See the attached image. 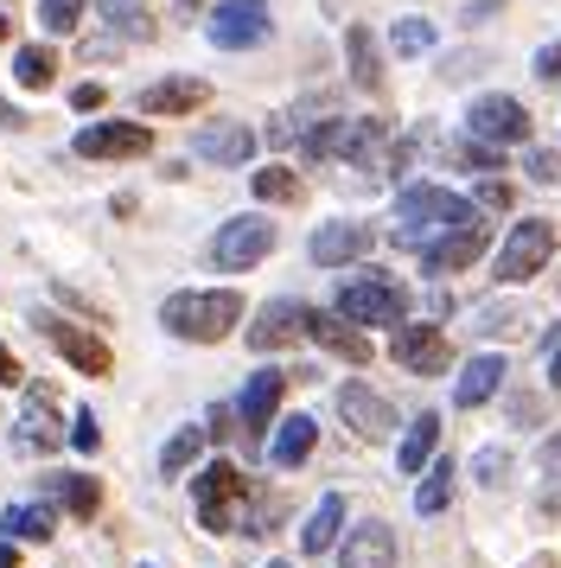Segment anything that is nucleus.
<instances>
[{
  "label": "nucleus",
  "instance_id": "ea45409f",
  "mask_svg": "<svg viewBox=\"0 0 561 568\" xmlns=\"http://www.w3.org/2000/svg\"><path fill=\"white\" fill-rule=\"evenodd\" d=\"M71 447H76V454H96V447H102V428H96V415H90V409L71 415Z\"/></svg>",
  "mask_w": 561,
  "mask_h": 568
},
{
  "label": "nucleus",
  "instance_id": "1a4fd4ad",
  "mask_svg": "<svg viewBox=\"0 0 561 568\" xmlns=\"http://www.w3.org/2000/svg\"><path fill=\"white\" fill-rule=\"evenodd\" d=\"M204 32H211L217 52H255L275 32V20H268V0H217V13L204 20Z\"/></svg>",
  "mask_w": 561,
  "mask_h": 568
},
{
  "label": "nucleus",
  "instance_id": "c85d7f7f",
  "mask_svg": "<svg viewBox=\"0 0 561 568\" xmlns=\"http://www.w3.org/2000/svg\"><path fill=\"white\" fill-rule=\"evenodd\" d=\"M249 192L262 199V205H300V173H287V166H262V173H249Z\"/></svg>",
  "mask_w": 561,
  "mask_h": 568
},
{
  "label": "nucleus",
  "instance_id": "6e6552de",
  "mask_svg": "<svg viewBox=\"0 0 561 568\" xmlns=\"http://www.w3.org/2000/svg\"><path fill=\"white\" fill-rule=\"evenodd\" d=\"M32 326H39V338H45V345L71 364V371H83V377H102V371L115 364V358H109V345H102L90 326L64 320V313H32Z\"/></svg>",
  "mask_w": 561,
  "mask_h": 568
},
{
  "label": "nucleus",
  "instance_id": "20e7f679",
  "mask_svg": "<svg viewBox=\"0 0 561 568\" xmlns=\"http://www.w3.org/2000/svg\"><path fill=\"white\" fill-rule=\"evenodd\" d=\"M192 498H198V524L204 530H211V537H230L236 517H243V505H249V479H243L230 460H211V466H198Z\"/></svg>",
  "mask_w": 561,
  "mask_h": 568
},
{
  "label": "nucleus",
  "instance_id": "4be33fe9",
  "mask_svg": "<svg viewBox=\"0 0 561 568\" xmlns=\"http://www.w3.org/2000/svg\"><path fill=\"white\" fill-rule=\"evenodd\" d=\"M498 384H504V358H498V352H479V358L459 371L453 403H459V409H484V403L498 396Z\"/></svg>",
  "mask_w": 561,
  "mask_h": 568
},
{
  "label": "nucleus",
  "instance_id": "37998d69",
  "mask_svg": "<svg viewBox=\"0 0 561 568\" xmlns=\"http://www.w3.org/2000/svg\"><path fill=\"white\" fill-rule=\"evenodd\" d=\"M479 205L504 211V205H510V185H504V180H484V185H479Z\"/></svg>",
  "mask_w": 561,
  "mask_h": 568
},
{
  "label": "nucleus",
  "instance_id": "9b49d317",
  "mask_svg": "<svg viewBox=\"0 0 561 568\" xmlns=\"http://www.w3.org/2000/svg\"><path fill=\"white\" fill-rule=\"evenodd\" d=\"M491 250V224H459V231H447V236H434L428 250H421V268L428 275H459V268H472V262Z\"/></svg>",
  "mask_w": 561,
  "mask_h": 568
},
{
  "label": "nucleus",
  "instance_id": "58836bf2",
  "mask_svg": "<svg viewBox=\"0 0 561 568\" xmlns=\"http://www.w3.org/2000/svg\"><path fill=\"white\" fill-rule=\"evenodd\" d=\"M504 473H510V454H504V447H484L479 460H472V479H479V486H504Z\"/></svg>",
  "mask_w": 561,
  "mask_h": 568
},
{
  "label": "nucleus",
  "instance_id": "412c9836",
  "mask_svg": "<svg viewBox=\"0 0 561 568\" xmlns=\"http://www.w3.org/2000/svg\"><path fill=\"white\" fill-rule=\"evenodd\" d=\"M192 148H198L204 160H217V166H243V160L255 154V129H243V122H204Z\"/></svg>",
  "mask_w": 561,
  "mask_h": 568
},
{
  "label": "nucleus",
  "instance_id": "f3484780",
  "mask_svg": "<svg viewBox=\"0 0 561 568\" xmlns=\"http://www.w3.org/2000/svg\"><path fill=\"white\" fill-rule=\"evenodd\" d=\"M280 396H287V371H255L249 389H243V403H236V422H243V435L262 440V428L275 422Z\"/></svg>",
  "mask_w": 561,
  "mask_h": 568
},
{
  "label": "nucleus",
  "instance_id": "4468645a",
  "mask_svg": "<svg viewBox=\"0 0 561 568\" xmlns=\"http://www.w3.org/2000/svg\"><path fill=\"white\" fill-rule=\"evenodd\" d=\"M338 415H345V428H351L357 440L396 435V409H389L370 384H345V389H338Z\"/></svg>",
  "mask_w": 561,
  "mask_h": 568
},
{
  "label": "nucleus",
  "instance_id": "5701e85b",
  "mask_svg": "<svg viewBox=\"0 0 561 568\" xmlns=\"http://www.w3.org/2000/svg\"><path fill=\"white\" fill-rule=\"evenodd\" d=\"M313 440H319V422H313V415H287L275 428V440H268V460H275L280 473H294V466L313 454Z\"/></svg>",
  "mask_w": 561,
  "mask_h": 568
},
{
  "label": "nucleus",
  "instance_id": "2f4dec72",
  "mask_svg": "<svg viewBox=\"0 0 561 568\" xmlns=\"http://www.w3.org/2000/svg\"><path fill=\"white\" fill-rule=\"evenodd\" d=\"M51 71H58V58H51L45 45H26V52H13V78H20L26 90H45Z\"/></svg>",
  "mask_w": 561,
  "mask_h": 568
},
{
  "label": "nucleus",
  "instance_id": "bb28decb",
  "mask_svg": "<svg viewBox=\"0 0 561 568\" xmlns=\"http://www.w3.org/2000/svg\"><path fill=\"white\" fill-rule=\"evenodd\" d=\"M345 52H351V83L357 90H382V64H377V39H370V27L345 32Z\"/></svg>",
  "mask_w": 561,
  "mask_h": 568
},
{
  "label": "nucleus",
  "instance_id": "c9c22d12",
  "mask_svg": "<svg viewBox=\"0 0 561 568\" xmlns=\"http://www.w3.org/2000/svg\"><path fill=\"white\" fill-rule=\"evenodd\" d=\"M453 160H459V166H472V173H498V166H504V154H498V148H484V141H472V134L453 141Z\"/></svg>",
  "mask_w": 561,
  "mask_h": 568
},
{
  "label": "nucleus",
  "instance_id": "393cba45",
  "mask_svg": "<svg viewBox=\"0 0 561 568\" xmlns=\"http://www.w3.org/2000/svg\"><path fill=\"white\" fill-rule=\"evenodd\" d=\"M434 447H440V415H415V422H408V435H402V447H396V466L415 479V473H428Z\"/></svg>",
  "mask_w": 561,
  "mask_h": 568
},
{
  "label": "nucleus",
  "instance_id": "4c0bfd02",
  "mask_svg": "<svg viewBox=\"0 0 561 568\" xmlns=\"http://www.w3.org/2000/svg\"><path fill=\"white\" fill-rule=\"evenodd\" d=\"M523 173H530L536 185H555L561 180V154L555 148H530V154H523Z\"/></svg>",
  "mask_w": 561,
  "mask_h": 568
},
{
  "label": "nucleus",
  "instance_id": "473e14b6",
  "mask_svg": "<svg viewBox=\"0 0 561 568\" xmlns=\"http://www.w3.org/2000/svg\"><path fill=\"white\" fill-rule=\"evenodd\" d=\"M345 141H351V122H319V129H306V154L313 160H338L345 154Z\"/></svg>",
  "mask_w": 561,
  "mask_h": 568
},
{
  "label": "nucleus",
  "instance_id": "3c124183",
  "mask_svg": "<svg viewBox=\"0 0 561 568\" xmlns=\"http://www.w3.org/2000/svg\"><path fill=\"white\" fill-rule=\"evenodd\" d=\"M141 568H153V562H141Z\"/></svg>",
  "mask_w": 561,
  "mask_h": 568
},
{
  "label": "nucleus",
  "instance_id": "c03bdc74",
  "mask_svg": "<svg viewBox=\"0 0 561 568\" xmlns=\"http://www.w3.org/2000/svg\"><path fill=\"white\" fill-rule=\"evenodd\" d=\"M0 384H20V364H13V352L0 345Z\"/></svg>",
  "mask_w": 561,
  "mask_h": 568
},
{
  "label": "nucleus",
  "instance_id": "e433bc0d",
  "mask_svg": "<svg viewBox=\"0 0 561 568\" xmlns=\"http://www.w3.org/2000/svg\"><path fill=\"white\" fill-rule=\"evenodd\" d=\"M83 20V0H39V27L45 32H71Z\"/></svg>",
  "mask_w": 561,
  "mask_h": 568
},
{
  "label": "nucleus",
  "instance_id": "de8ad7c7",
  "mask_svg": "<svg viewBox=\"0 0 561 568\" xmlns=\"http://www.w3.org/2000/svg\"><path fill=\"white\" fill-rule=\"evenodd\" d=\"M523 568H555V556H530V562H523Z\"/></svg>",
  "mask_w": 561,
  "mask_h": 568
},
{
  "label": "nucleus",
  "instance_id": "9d476101",
  "mask_svg": "<svg viewBox=\"0 0 561 568\" xmlns=\"http://www.w3.org/2000/svg\"><path fill=\"white\" fill-rule=\"evenodd\" d=\"M13 447L20 454H51L64 447V409H58V389L51 384H26V409L13 422Z\"/></svg>",
  "mask_w": 561,
  "mask_h": 568
},
{
  "label": "nucleus",
  "instance_id": "a19ab883",
  "mask_svg": "<svg viewBox=\"0 0 561 568\" xmlns=\"http://www.w3.org/2000/svg\"><path fill=\"white\" fill-rule=\"evenodd\" d=\"M536 78H542V83H561V39L536 52Z\"/></svg>",
  "mask_w": 561,
  "mask_h": 568
},
{
  "label": "nucleus",
  "instance_id": "a18cd8bd",
  "mask_svg": "<svg viewBox=\"0 0 561 568\" xmlns=\"http://www.w3.org/2000/svg\"><path fill=\"white\" fill-rule=\"evenodd\" d=\"M0 568H20V549L13 542H0Z\"/></svg>",
  "mask_w": 561,
  "mask_h": 568
},
{
  "label": "nucleus",
  "instance_id": "b1692460",
  "mask_svg": "<svg viewBox=\"0 0 561 568\" xmlns=\"http://www.w3.org/2000/svg\"><path fill=\"white\" fill-rule=\"evenodd\" d=\"M338 530H345V498L326 491V498L306 511V524H300V549H306V556H326L332 542H338Z\"/></svg>",
  "mask_w": 561,
  "mask_h": 568
},
{
  "label": "nucleus",
  "instance_id": "f257e3e1",
  "mask_svg": "<svg viewBox=\"0 0 561 568\" xmlns=\"http://www.w3.org/2000/svg\"><path fill=\"white\" fill-rule=\"evenodd\" d=\"M484 211L472 199H459L447 185H408L402 199H396V243L402 250H428L434 236L459 231V224H479Z\"/></svg>",
  "mask_w": 561,
  "mask_h": 568
},
{
  "label": "nucleus",
  "instance_id": "8fccbe9b",
  "mask_svg": "<svg viewBox=\"0 0 561 568\" xmlns=\"http://www.w3.org/2000/svg\"><path fill=\"white\" fill-rule=\"evenodd\" d=\"M268 568H287V562H268Z\"/></svg>",
  "mask_w": 561,
  "mask_h": 568
},
{
  "label": "nucleus",
  "instance_id": "f03ea898",
  "mask_svg": "<svg viewBox=\"0 0 561 568\" xmlns=\"http://www.w3.org/2000/svg\"><path fill=\"white\" fill-rule=\"evenodd\" d=\"M243 320V294L236 287H204V294H166L160 307V326L185 345H217L230 338V326Z\"/></svg>",
  "mask_w": 561,
  "mask_h": 568
},
{
  "label": "nucleus",
  "instance_id": "0eeeda50",
  "mask_svg": "<svg viewBox=\"0 0 561 568\" xmlns=\"http://www.w3.org/2000/svg\"><path fill=\"white\" fill-rule=\"evenodd\" d=\"M466 134L472 141H484V148H530V109L517 103V97H479V103L466 109Z\"/></svg>",
  "mask_w": 561,
  "mask_h": 568
},
{
  "label": "nucleus",
  "instance_id": "aec40b11",
  "mask_svg": "<svg viewBox=\"0 0 561 568\" xmlns=\"http://www.w3.org/2000/svg\"><path fill=\"white\" fill-rule=\"evenodd\" d=\"M306 338H313V345H326L332 358H345V364H364V358H370V338L357 333V326H345L338 313L306 307Z\"/></svg>",
  "mask_w": 561,
  "mask_h": 568
},
{
  "label": "nucleus",
  "instance_id": "ddd939ff",
  "mask_svg": "<svg viewBox=\"0 0 561 568\" xmlns=\"http://www.w3.org/2000/svg\"><path fill=\"white\" fill-rule=\"evenodd\" d=\"M389 352H396V364L415 371V377H440L447 358H453V352H447V326H428V320L396 326V345H389Z\"/></svg>",
  "mask_w": 561,
  "mask_h": 568
},
{
  "label": "nucleus",
  "instance_id": "f8f14e48",
  "mask_svg": "<svg viewBox=\"0 0 561 568\" xmlns=\"http://www.w3.org/2000/svg\"><path fill=\"white\" fill-rule=\"evenodd\" d=\"M76 154L83 160H141V154H153V129H141V122H90V129L76 134Z\"/></svg>",
  "mask_w": 561,
  "mask_h": 568
},
{
  "label": "nucleus",
  "instance_id": "6ab92c4d",
  "mask_svg": "<svg viewBox=\"0 0 561 568\" xmlns=\"http://www.w3.org/2000/svg\"><path fill=\"white\" fill-rule=\"evenodd\" d=\"M211 103V83L204 78H166L141 90V115H198Z\"/></svg>",
  "mask_w": 561,
  "mask_h": 568
},
{
  "label": "nucleus",
  "instance_id": "2eb2a0df",
  "mask_svg": "<svg viewBox=\"0 0 561 568\" xmlns=\"http://www.w3.org/2000/svg\"><path fill=\"white\" fill-rule=\"evenodd\" d=\"M294 338H306V307L300 301H268V307L255 313V326H249V352H287Z\"/></svg>",
  "mask_w": 561,
  "mask_h": 568
},
{
  "label": "nucleus",
  "instance_id": "a211bd4d",
  "mask_svg": "<svg viewBox=\"0 0 561 568\" xmlns=\"http://www.w3.org/2000/svg\"><path fill=\"white\" fill-rule=\"evenodd\" d=\"M338 568H396V530L370 517V524H357L345 549H338Z\"/></svg>",
  "mask_w": 561,
  "mask_h": 568
},
{
  "label": "nucleus",
  "instance_id": "423d86ee",
  "mask_svg": "<svg viewBox=\"0 0 561 568\" xmlns=\"http://www.w3.org/2000/svg\"><path fill=\"white\" fill-rule=\"evenodd\" d=\"M268 250H275V224L255 217V211L217 224V236H211V262H217L224 275H243V268H255V262H268Z\"/></svg>",
  "mask_w": 561,
  "mask_h": 568
},
{
  "label": "nucleus",
  "instance_id": "09e8293b",
  "mask_svg": "<svg viewBox=\"0 0 561 568\" xmlns=\"http://www.w3.org/2000/svg\"><path fill=\"white\" fill-rule=\"evenodd\" d=\"M7 32H13V20H7V13H0V39H7Z\"/></svg>",
  "mask_w": 561,
  "mask_h": 568
},
{
  "label": "nucleus",
  "instance_id": "dca6fc26",
  "mask_svg": "<svg viewBox=\"0 0 561 568\" xmlns=\"http://www.w3.org/2000/svg\"><path fill=\"white\" fill-rule=\"evenodd\" d=\"M306 256L319 262V268H345V262L370 256V224H351V217L319 224V231H313V243H306Z\"/></svg>",
  "mask_w": 561,
  "mask_h": 568
},
{
  "label": "nucleus",
  "instance_id": "72a5a7b5",
  "mask_svg": "<svg viewBox=\"0 0 561 568\" xmlns=\"http://www.w3.org/2000/svg\"><path fill=\"white\" fill-rule=\"evenodd\" d=\"M198 447H204V428H178V435L166 440V454H160V466H166V479H173V473H185V466L198 460Z\"/></svg>",
  "mask_w": 561,
  "mask_h": 568
},
{
  "label": "nucleus",
  "instance_id": "49530a36",
  "mask_svg": "<svg viewBox=\"0 0 561 568\" xmlns=\"http://www.w3.org/2000/svg\"><path fill=\"white\" fill-rule=\"evenodd\" d=\"M549 384L561 389V345H555V358H549Z\"/></svg>",
  "mask_w": 561,
  "mask_h": 568
},
{
  "label": "nucleus",
  "instance_id": "7c9ffc66",
  "mask_svg": "<svg viewBox=\"0 0 561 568\" xmlns=\"http://www.w3.org/2000/svg\"><path fill=\"white\" fill-rule=\"evenodd\" d=\"M102 20H109V32L122 27L128 39H153V13H147V0H102Z\"/></svg>",
  "mask_w": 561,
  "mask_h": 568
},
{
  "label": "nucleus",
  "instance_id": "79ce46f5",
  "mask_svg": "<svg viewBox=\"0 0 561 568\" xmlns=\"http://www.w3.org/2000/svg\"><path fill=\"white\" fill-rule=\"evenodd\" d=\"M71 109L96 115V109H102V83H76V90H71Z\"/></svg>",
  "mask_w": 561,
  "mask_h": 568
},
{
  "label": "nucleus",
  "instance_id": "7ed1b4c3",
  "mask_svg": "<svg viewBox=\"0 0 561 568\" xmlns=\"http://www.w3.org/2000/svg\"><path fill=\"white\" fill-rule=\"evenodd\" d=\"M332 313L345 320V326H408V287L396 275H357V282L338 287V301Z\"/></svg>",
  "mask_w": 561,
  "mask_h": 568
},
{
  "label": "nucleus",
  "instance_id": "39448f33",
  "mask_svg": "<svg viewBox=\"0 0 561 568\" xmlns=\"http://www.w3.org/2000/svg\"><path fill=\"white\" fill-rule=\"evenodd\" d=\"M555 256V224L549 217H523V224H510L504 250H498V282L504 287H523L530 275H542Z\"/></svg>",
  "mask_w": 561,
  "mask_h": 568
},
{
  "label": "nucleus",
  "instance_id": "c756f323",
  "mask_svg": "<svg viewBox=\"0 0 561 568\" xmlns=\"http://www.w3.org/2000/svg\"><path fill=\"white\" fill-rule=\"evenodd\" d=\"M51 491L64 498V511H71V517H96V511H102V486L90 479V473H71V479H51Z\"/></svg>",
  "mask_w": 561,
  "mask_h": 568
},
{
  "label": "nucleus",
  "instance_id": "cd10ccee",
  "mask_svg": "<svg viewBox=\"0 0 561 568\" xmlns=\"http://www.w3.org/2000/svg\"><path fill=\"white\" fill-rule=\"evenodd\" d=\"M0 530H7V542H45L58 530V517L45 505H13V511L0 517Z\"/></svg>",
  "mask_w": 561,
  "mask_h": 568
},
{
  "label": "nucleus",
  "instance_id": "f704fd0d",
  "mask_svg": "<svg viewBox=\"0 0 561 568\" xmlns=\"http://www.w3.org/2000/svg\"><path fill=\"white\" fill-rule=\"evenodd\" d=\"M389 45H396L402 58H421V52L434 45V27H428V20H415V13H408V20H396V32H389Z\"/></svg>",
  "mask_w": 561,
  "mask_h": 568
},
{
  "label": "nucleus",
  "instance_id": "a878e982",
  "mask_svg": "<svg viewBox=\"0 0 561 568\" xmlns=\"http://www.w3.org/2000/svg\"><path fill=\"white\" fill-rule=\"evenodd\" d=\"M453 479H459L453 460H428L421 486H415V511H421V517H440L447 505H453Z\"/></svg>",
  "mask_w": 561,
  "mask_h": 568
}]
</instances>
